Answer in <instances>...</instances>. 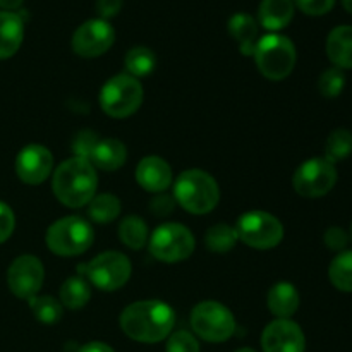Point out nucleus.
<instances>
[{
	"mask_svg": "<svg viewBox=\"0 0 352 352\" xmlns=\"http://www.w3.org/2000/svg\"><path fill=\"white\" fill-rule=\"evenodd\" d=\"M78 352H116V351L103 342H89L86 344V346H82Z\"/></svg>",
	"mask_w": 352,
	"mask_h": 352,
	"instance_id": "nucleus-39",
	"label": "nucleus"
},
{
	"mask_svg": "<svg viewBox=\"0 0 352 352\" xmlns=\"http://www.w3.org/2000/svg\"><path fill=\"white\" fill-rule=\"evenodd\" d=\"M91 298L89 284L82 277H71L60 287V305L69 309H79Z\"/></svg>",
	"mask_w": 352,
	"mask_h": 352,
	"instance_id": "nucleus-24",
	"label": "nucleus"
},
{
	"mask_svg": "<svg viewBox=\"0 0 352 352\" xmlns=\"http://www.w3.org/2000/svg\"><path fill=\"white\" fill-rule=\"evenodd\" d=\"M136 181L144 191L165 192L172 184L170 165L160 157H144L136 167Z\"/></svg>",
	"mask_w": 352,
	"mask_h": 352,
	"instance_id": "nucleus-16",
	"label": "nucleus"
},
{
	"mask_svg": "<svg viewBox=\"0 0 352 352\" xmlns=\"http://www.w3.org/2000/svg\"><path fill=\"white\" fill-rule=\"evenodd\" d=\"M143 103V86L131 74H117L103 85L100 107L113 119H126L138 112Z\"/></svg>",
	"mask_w": 352,
	"mask_h": 352,
	"instance_id": "nucleus-6",
	"label": "nucleus"
},
{
	"mask_svg": "<svg viewBox=\"0 0 352 352\" xmlns=\"http://www.w3.org/2000/svg\"><path fill=\"white\" fill-rule=\"evenodd\" d=\"M54 168V155L41 144H30L23 148L16 158L17 177L31 186L47 181Z\"/></svg>",
	"mask_w": 352,
	"mask_h": 352,
	"instance_id": "nucleus-15",
	"label": "nucleus"
},
{
	"mask_svg": "<svg viewBox=\"0 0 352 352\" xmlns=\"http://www.w3.org/2000/svg\"><path fill=\"white\" fill-rule=\"evenodd\" d=\"M174 199L186 212L205 215L219 205L220 189L208 172L191 168L182 172L175 181Z\"/></svg>",
	"mask_w": 352,
	"mask_h": 352,
	"instance_id": "nucleus-3",
	"label": "nucleus"
},
{
	"mask_svg": "<svg viewBox=\"0 0 352 352\" xmlns=\"http://www.w3.org/2000/svg\"><path fill=\"white\" fill-rule=\"evenodd\" d=\"M351 241H352V223H351Z\"/></svg>",
	"mask_w": 352,
	"mask_h": 352,
	"instance_id": "nucleus-43",
	"label": "nucleus"
},
{
	"mask_svg": "<svg viewBox=\"0 0 352 352\" xmlns=\"http://www.w3.org/2000/svg\"><path fill=\"white\" fill-rule=\"evenodd\" d=\"M267 305L277 318H289L299 308V292L289 282H278L268 291Z\"/></svg>",
	"mask_w": 352,
	"mask_h": 352,
	"instance_id": "nucleus-21",
	"label": "nucleus"
},
{
	"mask_svg": "<svg viewBox=\"0 0 352 352\" xmlns=\"http://www.w3.org/2000/svg\"><path fill=\"white\" fill-rule=\"evenodd\" d=\"M294 16L292 0H263L258 9V19L265 30L278 31L287 26Z\"/></svg>",
	"mask_w": 352,
	"mask_h": 352,
	"instance_id": "nucleus-20",
	"label": "nucleus"
},
{
	"mask_svg": "<svg viewBox=\"0 0 352 352\" xmlns=\"http://www.w3.org/2000/svg\"><path fill=\"white\" fill-rule=\"evenodd\" d=\"M196 246L195 236L182 223H164L157 227L148 239V248L155 260L179 263L188 260Z\"/></svg>",
	"mask_w": 352,
	"mask_h": 352,
	"instance_id": "nucleus-7",
	"label": "nucleus"
},
{
	"mask_svg": "<svg viewBox=\"0 0 352 352\" xmlns=\"http://www.w3.org/2000/svg\"><path fill=\"white\" fill-rule=\"evenodd\" d=\"M352 153V133L347 129H336L325 143V158L332 164L344 160Z\"/></svg>",
	"mask_w": 352,
	"mask_h": 352,
	"instance_id": "nucleus-30",
	"label": "nucleus"
},
{
	"mask_svg": "<svg viewBox=\"0 0 352 352\" xmlns=\"http://www.w3.org/2000/svg\"><path fill=\"white\" fill-rule=\"evenodd\" d=\"M28 301H30V308L34 318L40 320L41 323L54 325L62 318V305L57 299L50 298V296H33Z\"/></svg>",
	"mask_w": 352,
	"mask_h": 352,
	"instance_id": "nucleus-29",
	"label": "nucleus"
},
{
	"mask_svg": "<svg viewBox=\"0 0 352 352\" xmlns=\"http://www.w3.org/2000/svg\"><path fill=\"white\" fill-rule=\"evenodd\" d=\"M96 143H98V138H96L95 133H91V131H81V133L74 138V141H72L74 157H81L89 160Z\"/></svg>",
	"mask_w": 352,
	"mask_h": 352,
	"instance_id": "nucleus-33",
	"label": "nucleus"
},
{
	"mask_svg": "<svg viewBox=\"0 0 352 352\" xmlns=\"http://www.w3.org/2000/svg\"><path fill=\"white\" fill-rule=\"evenodd\" d=\"M122 9V0H96V10L100 14V19H110L117 16Z\"/></svg>",
	"mask_w": 352,
	"mask_h": 352,
	"instance_id": "nucleus-38",
	"label": "nucleus"
},
{
	"mask_svg": "<svg viewBox=\"0 0 352 352\" xmlns=\"http://www.w3.org/2000/svg\"><path fill=\"white\" fill-rule=\"evenodd\" d=\"M294 2L308 16H323L332 10L336 0H294Z\"/></svg>",
	"mask_w": 352,
	"mask_h": 352,
	"instance_id": "nucleus-34",
	"label": "nucleus"
},
{
	"mask_svg": "<svg viewBox=\"0 0 352 352\" xmlns=\"http://www.w3.org/2000/svg\"><path fill=\"white\" fill-rule=\"evenodd\" d=\"M127 160V150L126 144L119 140H102L96 143L95 150H93L89 162L93 167L100 168L105 172H113L117 168L122 167Z\"/></svg>",
	"mask_w": 352,
	"mask_h": 352,
	"instance_id": "nucleus-17",
	"label": "nucleus"
},
{
	"mask_svg": "<svg viewBox=\"0 0 352 352\" xmlns=\"http://www.w3.org/2000/svg\"><path fill=\"white\" fill-rule=\"evenodd\" d=\"M23 19L16 12L0 10V58H9L23 43Z\"/></svg>",
	"mask_w": 352,
	"mask_h": 352,
	"instance_id": "nucleus-18",
	"label": "nucleus"
},
{
	"mask_svg": "<svg viewBox=\"0 0 352 352\" xmlns=\"http://www.w3.org/2000/svg\"><path fill=\"white\" fill-rule=\"evenodd\" d=\"M167 352H199V344L191 333L179 330L168 337Z\"/></svg>",
	"mask_w": 352,
	"mask_h": 352,
	"instance_id": "nucleus-32",
	"label": "nucleus"
},
{
	"mask_svg": "<svg viewBox=\"0 0 352 352\" xmlns=\"http://www.w3.org/2000/svg\"><path fill=\"white\" fill-rule=\"evenodd\" d=\"M116 40L113 28L105 19H89L76 30L72 36V50L79 57H100L110 50Z\"/></svg>",
	"mask_w": 352,
	"mask_h": 352,
	"instance_id": "nucleus-12",
	"label": "nucleus"
},
{
	"mask_svg": "<svg viewBox=\"0 0 352 352\" xmlns=\"http://www.w3.org/2000/svg\"><path fill=\"white\" fill-rule=\"evenodd\" d=\"M98 177L96 168L86 158L72 157L62 162L52 177L54 195L62 205L69 208L85 206L95 198Z\"/></svg>",
	"mask_w": 352,
	"mask_h": 352,
	"instance_id": "nucleus-2",
	"label": "nucleus"
},
{
	"mask_svg": "<svg viewBox=\"0 0 352 352\" xmlns=\"http://www.w3.org/2000/svg\"><path fill=\"white\" fill-rule=\"evenodd\" d=\"M342 3H344V9L352 14V0H342Z\"/></svg>",
	"mask_w": 352,
	"mask_h": 352,
	"instance_id": "nucleus-41",
	"label": "nucleus"
},
{
	"mask_svg": "<svg viewBox=\"0 0 352 352\" xmlns=\"http://www.w3.org/2000/svg\"><path fill=\"white\" fill-rule=\"evenodd\" d=\"M258 71L270 81H282L292 72L296 65V47L287 36L267 34L258 40L253 52Z\"/></svg>",
	"mask_w": 352,
	"mask_h": 352,
	"instance_id": "nucleus-4",
	"label": "nucleus"
},
{
	"mask_svg": "<svg viewBox=\"0 0 352 352\" xmlns=\"http://www.w3.org/2000/svg\"><path fill=\"white\" fill-rule=\"evenodd\" d=\"M337 182L336 164L322 158H309L302 162L294 172L292 184L298 195L305 198H322L329 195Z\"/></svg>",
	"mask_w": 352,
	"mask_h": 352,
	"instance_id": "nucleus-11",
	"label": "nucleus"
},
{
	"mask_svg": "<svg viewBox=\"0 0 352 352\" xmlns=\"http://www.w3.org/2000/svg\"><path fill=\"white\" fill-rule=\"evenodd\" d=\"M119 322L120 329L129 339L143 344H157L170 336L175 315L174 309L164 301L150 299L127 306Z\"/></svg>",
	"mask_w": 352,
	"mask_h": 352,
	"instance_id": "nucleus-1",
	"label": "nucleus"
},
{
	"mask_svg": "<svg viewBox=\"0 0 352 352\" xmlns=\"http://www.w3.org/2000/svg\"><path fill=\"white\" fill-rule=\"evenodd\" d=\"M45 270L36 256L24 254L16 258L7 272V284L14 296L21 299H31L43 285Z\"/></svg>",
	"mask_w": 352,
	"mask_h": 352,
	"instance_id": "nucleus-13",
	"label": "nucleus"
},
{
	"mask_svg": "<svg viewBox=\"0 0 352 352\" xmlns=\"http://www.w3.org/2000/svg\"><path fill=\"white\" fill-rule=\"evenodd\" d=\"M239 241L253 250H272L284 239V226L277 217L267 212H248L236 226Z\"/></svg>",
	"mask_w": 352,
	"mask_h": 352,
	"instance_id": "nucleus-10",
	"label": "nucleus"
},
{
	"mask_svg": "<svg viewBox=\"0 0 352 352\" xmlns=\"http://www.w3.org/2000/svg\"><path fill=\"white\" fill-rule=\"evenodd\" d=\"M78 270H81L96 289L113 292L124 287L129 280L131 261L126 254L119 251H107L93 258L89 263L79 267Z\"/></svg>",
	"mask_w": 352,
	"mask_h": 352,
	"instance_id": "nucleus-9",
	"label": "nucleus"
},
{
	"mask_svg": "<svg viewBox=\"0 0 352 352\" xmlns=\"http://www.w3.org/2000/svg\"><path fill=\"white\" fill-rule=\"evenodd\" d=\"M327 55L339 69H352V26H337L327 38Z\"/></svg>",
	"mask_w": 352,
	"mask_h": 352,
	"instance_id": "nucleus-19",
	"label": "nucleus"
},
{
	"mask_svg": "<svg viewBox=\"0 0 352 352\" xmlns=\"http://www.w3.org/2000/svg\"><path fill=\"white\" fill-rule=\"evenodd\" d=\"M45 241L48 250L58 256H78L89 250L95 241V232L85 219L64 217L48 227Z\"/></svg>",
	"mask_w": 352,
	"mask_h": 352,
	"instance_id": "nucleus-5",
	"label": "nucleus"
},
{
	"mask_svg": "<svg viewBox=\"0 0 352 352\" xmlns=\"http://www.w3.org/2000/svg\"><path fill=\"white\" fill-rule=\"evenodd\" d=\"M344 86H346V76H344L342 69L330 67L320 76L318 88L327 98H337L342 93Z\"/></svg>",
	"mask_w": 352,
	"mask_h": 352,
	"instance_id": "nucleus-31",
	"label": "nucleus"
},
{
	"mask_svg": "<svg viewBox=\"0 0 352 352\" xmlns=\"http://www.w3.org/2000/svg\"><path fill=\"white\" fill-rule=\"evenodd\" d=\"M229 33L239 45L243 55H253L258 43V24L250 14H234L229 21Z\"/></svg>",
	"mask_w": 352,
	"mask_h": 352,
	"instance_id": "nucleus-22",
	"label": "nucleus"
},
{
	"mask_svg": "<svg viewBox=\"0 0 352 352\" xmlns=\"http://www.w3.org/2000/svg\"><path fill=\"white\" fill-rule=\"evenodd\" d=\"M175 199L172 196L165 195V192H158L150 203V212L157 217H167L170 215L172 210H174Z\"/></svg>",
	"mask_w": 352,
	"mask_h": 352,
	"instance_id": "nucleus-37",
	"label": "nucleus"
},
{
	"mask_svg": "<svg viewBox=\"0 0 352 352\" xmlns=\"http://www.w3.org/2000/svg\"><path fill=\"white\" fill-rule=\"evenodd\" d=\"M157 57L146 47H134L126 55V69L133 78H143L153 72Z\"/></svg>",
	"mask_w": 352,
	"mask_h": 352,
	"instance_id": "nucleus-28",
	"label": "nucleus"
},
{
	"mask_svg": "<svg viewBox=\"0 0 352 352\" xmlns=\"http://www.w3.org/2000/svg\"><path fill=\"white\" fill-rule=\"evenodd\" d=\"M327 248L332 251H344V248L349 243V237H347L346 230L340 229V227H330L329 230L323 236Z\"/></svg>",
	"mask_w": 352,
	"mask_h": 352,
	"instance_id": "nucleus-36",
	"label": "nucleus"
},
{
	"mask_svg": "<svg viewBox=\"0 0 352 352\" xmlns=\"http://www.w3.org/2000/svg\"><path fill=\"white\" fill-rule=\"evenodd\" d=\"M239 237H237L236 227H230L227 223H217L210 227L205 236V244L213 253H227L234 250Z\"/></svg>",
	"mask_w": 352,
	"mask_h": 352,
	"instance_id": "nucleus-27",
	"label": "nucleus"
},
{
	"mask_svg": "<svg viewBox=\"0 0 352 352\" xmlns=\"http://www.w3.org/2000/svg\"><path fill=\"white\" fill-rule=\"evenodd\" d=\"M88 215L96 223L113 222L120 215V199L109 192L95 196L88 203Z\"/></svg>",
	"mask_w": 352,
	"mask_h": 352,
	"instance_id": "nucleus-25",
	"label": "nucleus"
},
{
	"mask_svg": "<svg viewBox=\"0 0 352 352\" xmlns=\"http://www.w3.org/2000/svg\"><path fill=\"white\" fill-rule=\"evenodd\" d=\"M191 327L206 342H226L236 332V320L230 309L217 301H203L191 313Z\"/></svg>",
	"mask_w": 352,
	"mask_h": 352,
	"instance_id": "nucleus-8",
	"label": "nucleus"
},
{
	"mask_svg": "<svg viewBox=\"0 0 352 352\" xmlns=\"http://www.w3.org/2000/svg\"><path fill=\"white\" fill-rule=\"evenodd\" d=\"M119 237L129 250H141L148 243V226L141 217L129 215L120 222Z\"/></svg>",
	"mask_w": 352,
	"mask_h": 352,
	"instance_id": "nucleus-23",
	"label": "nucleus"
},
{
	"mask_svg": "<svg viewBox=\"0 0 352 352\" xmlns=\"http://www.w3.org/2000/svg\"><path fill=\"white\" fill-rule=\"evenodd\" d=\"M261 346L265 352H305L306 339L298 323L278 318L263 330Z\"/></svg>",
	"mask_w": 352,
	"mask_h": 352,
	"instance_id": "nucleus-14",
	"label": "nucleus"
},
{
	"mask_svg": "<svg viewBox=\"0 0 352 352\" xmlns=\"http://www.w3.org/2000/svg\"><path fill=\"white\" fill-rule=\"evenodd\" d=\"M21 3H23V0H0V7L3 10H9V12L17 9V7H21Z\"/></svg>",
	"mask_w": 352,
	"mask_h": 352,
	"instance_id": "nucleus-40",
	"label": "nucleus"
},
{
	"mask_svg": "<svg viewBox=\"0 0 352 352\" xmlns=\"http://www.w3.org/2000/svg\"><path fill=\"white\" fill-rule=\"evenodd\" d=\"M236 352H256V351L250 349V347H244V349H239V351H236Z\"/></svg>",
	"mask_w": 352,
	"mask_h": 352,
	"instance_id": "nucleus-42",
	"label": "nucleus"
},
{
	"mask_svg": "<svg viewBox=\"0 0 352 352\" xmlns=\"http://www.w3.org/2000/svg\"><path fill=\"white\" fill-rule=\"evenodd\" d=\"M14 226H16V219H14V212L0 201V244L6 243L14 232Z\"/></svg>",
	"mask_w": 352,
	"mask_h": 352,
	"instance_id": "nucleus-35",
	"label": "nucleus"
},
{
	"mask_svg": "<svg viewBox=\"0 0 352 352\" xmlns=\"http://www.w3.org/2000/svg\"><path fill=\"white\" fill-rule=\"evenodd\" d=\"M329 277L336 289L352 292V251H342L333 258L329 267Z\"/></svg>",
	"mask_w": 352,
	"mask_h": 352,
	"instance_id": "nucleus-26",
	"label": "nucleus"
}]
</instances>
